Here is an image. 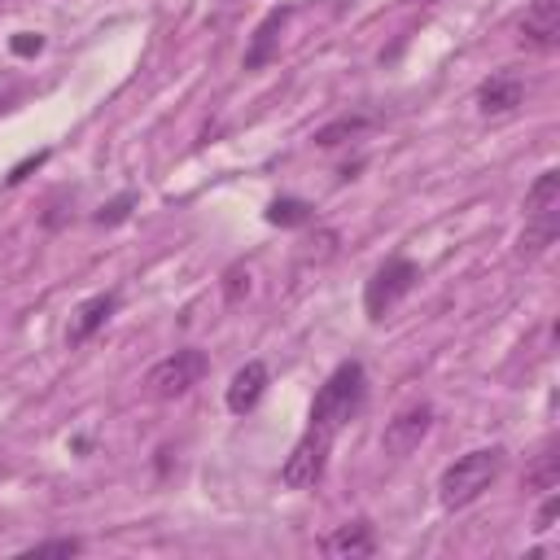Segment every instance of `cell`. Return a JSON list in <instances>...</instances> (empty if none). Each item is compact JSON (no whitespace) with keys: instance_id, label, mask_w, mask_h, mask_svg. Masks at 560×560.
Returning a JSON list of instances; mask_svg holds the SVG:
<instances>
[{"instance_id":"cell-1","label":"cell","mask_w":560,"mask_h":560,"mask_svg":"<svg viewBox=\"0 0 560 560\" xmlns=\"http://www.w3.org/2000/svg\"><path fill=\"white\" fill-rule=\"evenodd\" d=\"M368 398V376H363V363L359 359H346L328 372V381L319 385L315 402H311V416H306V433L293 442L284 468H280V481L289 490H311L324 468H328V451L337 442V433L346 429V420L359 416Z\"/></svg>"},{"instance_id":"cell-23","label":"cell","mask_w":560,"mask_h":560,"mask_svg":"<svg viewBox=\"0 0 560 560\" xmlns=\"http://www.w3.org/2000/svg\"><path fill=\"white\" fill-rule=\"evenodd\" d=\"M402 4H433V0H402Z\"/></svg>"},{"instance_id":"cell-16","label":"cell","mask_w":560,"mask_h":560,"mask_svg":"<svg viewBox=\"0 0 560 560\" xmlns=\"http://www.w3.org/2000/svg\"><path fill=\"white\" fill-rule=\"evenodd\" d=\"M131 206H136V192L127 188V192H118L114 201H105V206L96 210V223H101V228H114V223H122V219L131 214Z\"/></svg>"},{"instance_id":"cell-3","label":"cell","mask_w":560,"mask_h":560,"mask_svg":"<svg viewBox=\"0 0 560 560\" xmlns=\"http://www.w3.org/2000/svg\"><path fill=\"white\" fill-rule=\"evenodd\" d=\"M560 232V171H542L525 192V232H521V258H538L556 245Z\"/></svg>"},{"instance_id":"cell-13","label":"cell","mask_w":560,"mask_h":560,"mask_svg":"<svg viewBox=\"0 0 560 560\" xmlns=\"http://www.w3.org/2000/svg\"><path fill=\"white\" fill-rule=\"evenodd\" d=\"M262 219L271 228H302V223H311V201H302V197H271Z\"/></svg>"},{"instance_id":"cell-14","label":"cell","mask_w":560,"mask_h":560,"mask_svg":"<svg viewBox=\"0 0 560 560\" xmlns=\"http://www.w3.org/2000/svg\"><path fill=\"white\" fill-rule=\"evenodd\" d=\"M556 481H560V455H556V442H547L534 455V468L525 472V486L529 490H556Z\"/></svg>"},{"instance_id":"cell-8","label":"cell","mask_w":560,"mask_h":560,"mask_svg":"<svg viewBox=\"0 0 560 560\" xmlns=\"http://www.w3.org/2000/svg\"><path fill=\"white\" fill-rule=\"evenodd\" d=\"M267 385H271V372H267V363H262V359L241 363V368L232 372V381H228V411H236V416L254 411V407L262 402Z\"/></svg>"},{"instance_id":"cell-7","label":"cell","mask_w":560,"mask_h":560,"mask_svg":"<svg viewBox=\"0 0 560 560\" xmlns=\"http://www.w3.org/2000/svg\"><path fill=\"white\" fill-rule=\"evenodd\" d=\"M516 39H521L525 48H534V52L560 48V0H529Z\"/></svg>"},{"instance_id":"cell-2","label":"cell","mask_w":560,"mask_h":560,"mask_svg":"<svg viewBox=\"0 0 560 560\" xmlns=\"http://www.w3.org/2000/svg\"><path fill=\"white\" fill-rule=\"evenodd\" d=\"M503 464H508V451H503V446H477V451L459 455V459L446 464L442 477H438V503L451 508V512L477 503V499L499 481Z\"/></svg>"},{"instance_id":"cell-10","label":"cell","mask_w":560,"mask_h":560,"mask_svg":"<svg viewBox=\"0 0 560 560\" xmlns=\"http://www.w3.org/2000/svg\"><path fill=\"white\" fill-rule=\"evenodd\" d=\"M319 551H324V556H332V560L372 556V551H376V534H372V525H368V521H346V525H337V529L319 542Z\"/></svg>"},{"instance_id":"cell-15","label":"cell","mask_w":560,"mask_h":560,"mask_svg":"<svg viewBox=\"0 0 560 560\" xmlns=\"http://www.w3.org/2000/svg\"><path fill=\"white\" fill-rule=\"evenodd\" d=\"M363 127H368V118H363V114H341V118H332L328 127H319V131H315V144H319V149H332V144L350 140V136H359Z\"/></svg>"},{"instance_id":"cell-21","label":"cell","mask_w":560,"mask_h":560,"mask_svg":"<svg viewBox=\"0 0 560 560\" xmlns=\"http://www.w3.org/2000/svg\"><path fill=\"white\" fill-rule=\"evenodd\" d=\"M44 158H48V149H39V153H31V158H22V162H18L13 171H9V184H22V179H26V175H31V171H35L39 162H44Z\"/></svg>"},{"instance_id":"cell-5","label":"cell","mask_w":560,"mask_h":560,"mask_svg":"<svg viewBox=\"0 0 560 560\" xmlns=\"http://www.w3.org/2000/svg\"><path fill=\"white\" fill-rule=\"evenodd\" d=\"M206 368H210L206 354L192 350V346H184V350H175V354H166V359H158L149 368L144 389H149V398H179V394H188L206 376Z\"/></svg>"},{"instance_id":"cell-11","label":"cell","mask_w":560,"mask_h":560,"mask_svg":"<svg viewBox=\"0 0 560 560\" xmlns=\"http://www.w3.org/2000/svg\"><path fill=\"white\" fill-rule=\"evenodd\" d=\"M114 306H118V293H92L88 302H79L74 315H70V328H66V341H70V346H83V341L114 315Z\"/></svg>"},{"instance_id":"cell-19","label":"cell","mask_w":560,"mask_h":560,"mask_svg":"<svg viewBox=\"0 0 560 560\" xmlns=\"http://www.w3.org/2000/svg\"><path fill=\"white\" fill-rule=\"evenodd\" d=\"M18 57H35L39 48H44V35H35V31H22V35H13V44H9Z\"/></svg>"},{"instance_id":"cell-12","label":"cell","mask_w":560,"mask_h":560,"mask_svg":"<svg viewBox=\"0 0 560 560\" xmlns=\"http://www.w3.org/2000/svg\"><path fill=\"white\" fill-rule=\"evenodd\" d=\"M284 22H289V4L271 9V13L254 26V39H249V48H245V70H258V66H267V61H271V52H276V39H280Z\"/></svg>"},{"instance_id":"cell-22","label":"cell","mask_w":560,"mask_h":560,"mask_svg":"<svg viewBox=\"0 0 560 560\" xmlns=\"http://www.w3.org/2000/svg\"><path fill=\"white\" fill-rule=\"evenodd\" d=\"M223 280H228V284H223V293H228V302H236V298H241V280H249V276H245L241 267H232V271H228Z\"/></svg>"},{"instance_id":"cell-17","label":"cell","mask_w":560,"mask_h":560,"mask_svg":"<svg viewBox=\"0 0 560 560\" xmlns=\"http://www.w3.org/2000/svg\"><path fill=\"white\" fill-rule=\"evenodd\" d=\"M79 551H83L79 538H48V542L26 547V556H79Z\"/></svg>"},{"instance_id":"cell-18","label":"cell","mask_w":560,"mask_h":560,"mask_svg":"<svg viewBox=\"0 0 560 560\" xmlns=\"http://www.w3.org/2000/svg\"><path fill=\"white\" fill-rule=\"evenodd\" d=\"M22 96H26V88H22L13 74H0V114H9V109L22 101Z\"/></svg>"},{"instance_id":"cell-9","label":"cell","mask_w":560,"mask_h":560,"mask_svg":"<svg viewBox=\"0 0 560 560\" xmlns=\"http://www.w3.org/2000/svg\"><path fill=\"white\" fill-rule=\"evenodd\" d=\"M521 101H525V83H521V74H512V70H499V74L481 79V88H477V109H481L486 118L512 114Z\"/></svg>"},{"instance_id":"cell-6","label":"cell","mask_w":560,"mask_h":560,"mask_svg":"<svg viewBox=\"0 0 560 560\" xmlns=\"http://www.w3.org/2000/svg\"><path fill=\"white\" fill-rule=\"evenodd\" d=\"M429 429H433V407H429V402H411V407H402V411L385 424L381 451H385L389 459H407V455L429 438Z\"/></svg>"},{"instance_id":"cell-20","label":"cell","mask_w":560,"mask_h":560,"mask_svg":"<svg viewBox=\"0 0 560 560\" xmlns=\"http://www.w3.org/2000/svg\"><path fill=\"white\" fill-rule=\"evenodd\" d=\"M556 512H560V494L556 490H547V499H542V508H538V534H547L551 529V521H556Z\"/></svg>"},{"instance_id":"cell-4","label":"cell","mask_w":560,"mask_h":560,"mask_svg":"<svg viewBox=\"0 0 560 560\" xmlns=\"http://www.w3.org/2000/svg\"><path fill=\"white\" fill-rule=\"evenodd\" d=\"M416 280H420V267H416L411 258H402V254L385 258V262L372 271V280L363 284V311H368V319H385V315L416 289Z\"/></svg>"}]
</instances>
